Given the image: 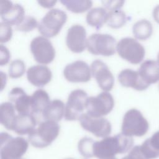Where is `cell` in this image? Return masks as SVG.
<instances>
[{
    "instance_id": "6da1fadb",
    "label": "cell",
    "mask_w": 159,
    "mask_h": 159,
    "mask_svg": "<svg viewBox=\"0 0 159 159\" xmlns=\"http://www.w3.org/2000/svg\"><path fill=\"white\" fill-rule=\"evenodd\" d=\"M134 140L132 137L122 133L112 137H106L94 145V155L98 159H109L117 154L128 152L132 147Z\"/></svg>"
},
{
    "instance_id": "7a4b0ae2",
    "label": "cell",
    "mask_w": 159,
    "mask_h": 159,
    "mask_svg": "<svg viewBox=\"0 0 159 159\" xmlns=\"http://www.w3.org/2000/svg\"><path fill=\"white\" fill-rule=\"evenodd\" d=\"M59 132L58 122L43 120L28 135V139L34 147L44 148L50 145L57 139Z\"/></svg>"
},
{
    "instance_id": "3957f363",
    "label": "cell",
    "mask_w": 159,
    "mask_h": 159,
    "mask_svg": "<svg viewBox=\"0 0 159 159\" xmlns=\"http://www.w3.org/2000/svg\"><path fill=\"white\" fill-rule=\"evenodd\" d=\"M29 147L27 141L23 137H12L6 132L0 135L1 159H22Z\"/></svg>"
},
{
    "instance_id": "277c9868",
    "label": "cell",
    "mask_w": 159,
    "mask_h": 159,
    "mask_svg": "<svg viewBox=\"0 0 159 159\" xmlns=\"http://www.w3.org/2000/svg\"><path fill=\"white\" fill-rule=\"evenodd\" d=\"M148 127V122L142 114L136 109H130L124 116L121 131L129 137H142L147 132Z\"/></svg>"
},
{
    "instance_id": "5b68a950",
    "label": "cell",
    "mask_w": 159,
    "mask_h": 159,
    "mask_svg": "<svg viewBox=\"0 0 159 159\" xmlns=\"http://www.w3.org/2000/svg\"><path fill=\"white\" fill-rule=\"evenodd\" d=\"M67 20L66 12L59 9L49 10L38 25V30L42 36L48 38L56 36Z\"/></svg>"
},
{
    "instance_id": "8992f818",
    "label": "cell",
    "mask_w": 159,
    "mask_h": 159,
    "mask_svg": "<svg viewBox=\"0 0 159 159\" xmlns=\"http://www.w3.org/2000/svg\"><path fill=\"white\" fill-rule=\"evenodd\" d=\"M116 40L107 34H93L87 39L86 48L93 55L111 56L116 51Z\"/></svg>"
},
{
    "instance_id": "52a82bcc",
    "label": "cell",
    "mask_w": 159,
    "mask_h": 159,
    "mask_svg": "<svg viewBox=\"0 0 159 159\" xmlns=\"http://www.w3.org/2000/svg\"><path fill=\"white\" fill-rule=\"evenodd\" d=\"M116 51L123 59L132 64L140 63L144 58V47L135 39L125 37L120 39L116 45Z\"/></svg>"
},
{
    "instance_id": "ba28073f",
    "label": "cell",
    "mask_w": 159,
    "mask_h": 159,
    "mask_svg": "<svg viewBox=\"0 0 159 159\" xmlns=\"http://www.w3.org/2000/svg\"><path fill=\"white\" fill-rule=\"evenodd\" d=\"M88 99V94L84 90L78 89L72 91L65 105V119L70 121L79 120L86 109Z\"/></svg>"
},
{
    "instance_id": "9c48e42d",
    "label": "cell",
    "mask_w": 159,
    "mask_h": 159,
    "mask_svg": "<svg viewBox=\"0 0 159 159\" xmlns=\"http://www.w3.org/2000/svg\"><path fill=\"white\" fill-rule=\"evenodd\" d=\"M114 106L112 96L108 92H102L96 96L88 97L86 104L87 113L95 117H101L108 114Z\"/></svg>"
},
{
    "instance_id": "30bf717a",
    "label": "cell",
    "mask_w": 159,
    "mask_h": 159,
    "mask_svg": "<svg viewBox=\"0 0 159 159\" xmlns=\"http://www.w3.org/2000/svg\"><path fill=\"white\" fill-rule=\"evenodd\" d=\"M30 46L31 53L37 63L45 65L54 60L55 50L47 38L43 36L36 37L32 40Z\"/></svg>"
},
{
    "instance_id": "8fae6325",
    "label": "cell",
    "mask_w": 159,
    "mask_h": 159,
    "mask_svg": "<svg viewBox=\"0 0 159 159\" xmlns=\"http://www.w3.org/2000/svg\"><path fill=\"white\" fill-rule=\"evenodd\" d=\"M81 126L96 137L105 138L111 134L112 127L110 122L106 118L95 117L87 112L83 114L79 119Z\"/></svg>"
},
{
    "instance_id": "7c38bea8",
    "label": "cell",
    "mask_w": 159,
    "mask_h": 159,
    "mask_svg": "<svg viewBox=\"0 0 159 159\" xmlns=\"http://www.w3.org/2000/svg\"><path fill=\"white\" fill-rule=\"evenodd\" d=\"M65 79L71 83H86L91 78V67L83 60L68 64L63 70Z\"/></svg>"
},
{
    "instance_id": "4fadbf2b",
    "label": "cell",
    "mask_w": 159,
    "mask_h": 159,
    "mask_svg": "<svg viewBox=\"0 0 159 159\" xmlns=\"http://www.w3.org/2000/svg\"><path fill=\"white\" fill-rule=\"evenodd\" d=\"M91 74L98 86L104 92L111 91L114 84V78L108 66L99 60H94L91 65Z\"/></svg>"
},
{
    "instance_id": "5bb4252c",
    "label": "cell",
    "mask_w": 159,
    "mask_h": 159,
    "mask_svg": "<svg viewBox=\"0 0 159 159\" xmlns=\"http://www.w3.org/2000/svg\"><path fill=\"white\" fill-rule=\"evenodd\" d=\"M86 31L80 24L73 25L68 30L66 43L68 48L74 53H81L86 48Z\"/></svg>"
},
{
    "instance_id": "9a60e30c",
    "label": "cell",
    "mask_w": 159,
    "mask_h": 159,
    "mask_svg": "<svg viewBox=\"0 0 159 159\" xmlns=\"http://www.w3.org/2000/svg\"><path fill=\"white\" fill-rule=\"evenodd\" d=\"M52 78L51 70L44 65H34L27 70V78L29 82L37 87L46 85L51 81Z\"/></svg>"
},
{
    "instance_id": "2e32d148",
    "label": "cell",
    "mask_w": 159,
    "mask_h": 159,
    "mask_svg": "<svg viewBox=\"0 0 159 159\" xmlns=\"http://www.w3.org/2000/svg\"><path fill=\"white\" fill-rule=\"evenodd\" d=\"M9 99L19 114H30V96H29L22 88H12L9 93Z\"/></svg>"
},
{
    "instance_id": "e0dca14e",
    "label": "cell",
    "mask_w": 159,
    "mask_h": 159,
    "mask_svg": "<svg viewBox=\"0 0 159 159\" xmlns=\"http://www.w3.org/2000/svg\"><path fill=\"white\" fill-rule=\"evenodd\" d=\"M118 80L122 86L139 91L144 90L149 86L143 81L138 71L131 69L122 70L118 75Z\"/></svg>"
},
{
    "instance_id": "ac0fdd59",
    "label": "cell",
    "mask_w": 159,
    "mask_h": 159,
    "mask_svg": "<svg viewBox=\"0 0 159 159\" xmlns=\"http://www.w3.org/2000/svg\"><path fill=\"white\" fill-rule=\"evenodd\" d=\"M37 125V119L31 114H17L14 121L11 130L19 135L29 134Z\"/></svg>"
},
{
    "instance_id": "d6986e66",
    "label": "cell",
    "mask_w": 159,
    "mask_h": 159,
    "mask_svg": "<svg viewBox=\"0 0 159 159\" xmlns=\"http://www.w3.org/2000/svg\"><path fill=\"white\" fill-rule=\"evenodd\" d=\"M138 72L147 84L155 83L159 80V63L153 60H146L141 64Z\"/></svg>"
},
{
    "instance_id": "ffe728a7",
    "label": "cell",
    "mask_w": 159,
    "mask_h": 159,
    "mask_svg": "<svg viewBox=\"0 0 159 159\" xmlns=\"http://www.w3.org/2000/svg\"><path fill=\"white\" fill-rule=\"evenodd\" d=\"M65 108V106L62 101L54 99L50 101L41 114L44 120L58 122L64 116Z\"/></svg>"
},
{
    "instance_id": "44dd1931",
    "label": "cell",
    "mask_w": 159,
    "mask_h": 159,
    "mask_svg": "<svg viewBox=\"0 0 159 159\" xmlns=\"http://www.w3.org/2000/svg\"><path fill=\"white\" fill-rule=\"evenodd\" d=\"M50 102L48 94L43 89H39L30 96V114H42Z\"/></svg>"
},
{
    "instance_id": "7402d4cb",
    "label": "cell",
    "mask_w": 159,
    "mask_h": 159,
    "mask_svg": "<svg viewBox=\"0 0 159 159\" xmlns=\"http://www.w3.org/2000/svg\"><path fill=\"white\" fill-rule=\"evenodd\" d=\"M108 17V11L101 7L91 9L86 14L87 23L96 29H100L106 23Z\"/></svg>"
},
{
    "instance_id": "603a6c76",
    "label": "cell",
    "mask_w": 159,
    "mask_h": 159,
    "mask_svg": "<svg viewBox=\"0 0 159 159\" xmlns=\"http://www.w3.org/2000/svg\"><path fill=\"white\" fill-rule=\"evenodd\" d=\"M15 107L10 102H2L0 106V122L7 130H11L12 126L17 115Z\"/></svg>"
},
{
    "instance_id": "cb8c5ba5",
    "label": "cell",
    "mask_w": 159,
    "mask_h": 159,
    "mask_svg": "<svg viewBox=\"0 0 159 159\" xmlns=\"http://www.w3.org/2000/svg\"><path fill=\"white\" fill-rule=\"evenodd\" d=\"M24 7L19 4H15L5 14L1 16L2 22L7 23L11 25H17L21 22L25 15Z\"/></svg>"
},
{
    "instance_id": "d4e9b609",
    "label": "cell",
    "mask_w": 159,
    "mask_h": 159,
    "mask_svg": "<svg viewBox=\"0 0 159 159\" xmlns=\"http://www.w3.org/2000/svg\"><path fill=\"white\" fill-rule=\"evenodd\" d=\"M134 37L139 40H144L150 37L153 32V27L150 21L146 19L136 22L132 27Z\"/></svg>"
},
{
    "instance_id": "484cf974",
    "label": "cell",
    "mask_w": 159,
    "mask_h": 159,
    "mask_svg": "<svg viewBox=\"0 0 159 159\" xmlns=\"http://www.w3.org/2000/svg\"><path fill=\"white\" fill-rule=\"evenodd\" d=\"M127 21L125 13L120 10L117 9L108 12V17L106 24L112 29H119L122 27Z\"/></svg>"
},
{
    "instance_id": "4316f807",
    "label": "cell",
    "mask_w": 159,
    "mask_h": 159,
    "mask_svg": "<svg viewBox=\"0 0 159 159\" xmlns=\"http://www.w3.org/2000/svg\"><path fill=\"white\" fill-rule=\"evenodd\" d=\"M61 3L67 9L74 13H83L90 9L93 2L89 0L84 1H61Z\"/></svg>"
},
{
    "instance_id": "83f0119b",
    "label": "cell",
    "mask_w": 159,
    "mask_h": 159,
    "mask_svg": "<svg viewBox=\"0 0 159 159\" xmlns=\"http://www.w3.org/2000/svg\"><path fill=\"white\" fill-rule=\"evenodd\" d=\"M95 142L89 137H83L78 142V148L80 154L86 158H91L94 155Z\"/></svg>"
},
{
    "instance_id": "f1b7e54d",
    "label": "cell",
    "mask_w": 159,
    "mask_h": 159,
    "mask_svg": "<svg viewBox=\"0 0 159 159\" xmlns=\"http://www.w3.org/2000/svg\"><path fill=\"white\" fill-rule=\"evenodd\" d=\"M25 71V65L21 60H15L11 62L8 68V74L11 78L21 77Z\"/></svg>"
},
{
    "instance_id": "f546056e",
    "label": "cell",
    "mask_w": 159,
    "mask_h": 159,
    "mask_svg": "<svg viewBox=\"0 0 159 159\" xmlns=\"http://www.w3.org/2000/svg\"><path fill=\"white\" fill-rule=\"evenodd\" d=\"M38 25L39 23L35 17L25 16L21 22L15 27V29L18 31L30 32L38 27Z\"/></svg>"
},
{
    "instance_id": "4dcf8cb0",
    "label": "cell",
    "mask_w": 159,
    "mask_h": 159,
    "mask_svg": "<svg viewBox=\"0 0 159 159\" xmlns=\"http://www.w3.org/2000/svg\"><path fill=\"white\" fill-rule=\"evenodd\" d=\"M12 35V29L11 25L4 22H0V42L6 43L9 41Z\"/></svg>"
},
{
    "instance_id": "1f68e13d",
    "label": "cell",
    "mask_w": 159,
    "mask_h": 159,
    "mask_svg": "<svg viewBox=\"0 0 159 159\" xmlns=\"http://www.w3.org/2000/svg\"><path fill=\"white\" fill-rule=\"evenodd\" d=\"M124 3V1H103L102 4L108 12L120 9Z\"/></svg>"
},
{
    "instance_id": "d6a6232c",
    "label": "cell",
    "mask_w": 159,
    "mask_h": 159,
    "mask_svg": "<svg viewBox=\"0 0 159 159\" xmlns=\"http://www.w3.org/2000/svg\"><path fill=\"white\" fill-rule=\"evenodd\" d=\"M127 156L130 159H148L143 153L140 145L133 147Z\"/></svg>"
},
{
    "instance_id": "836d02e7",
    "label": "cell",
    "mask_w": 159,
    "mask_h": 159,
    "mask_svg": "<svg viewBox=\"0 0 159 159\" xmlns=\"http://www.w3.org/2000/svg\"><path fill=\"white\" fill-rule=\"evenodd\" d=\"M11 57L9 50L2 44L0 45V64L1 66L6 65Z\"/></svg>"
},
{
    "instance_id": "e575fe53",
    "label": "cell",
    "mask_w": 159,
    "mask_h": 159,
    "mask_svg": "<svg viewBox=\"0 0 159 159\" xmlns=\"http://www.w3.org/2000/svg\"><path fill=\"white\" fill-rule=\"evenodd\" d=\"M148 140L153 149L159 153V131L155 132Z\"/></svg>"
},
{
    "instance_id": "d590c367",
    "label": "cell",
    "mask_w": 159,
    "mask_h": 159,
    "mask_svg": "<svg viewBox=\"0 0 159 159\" xmlns=\"http://www.w3.org/2000/svg\"><path fill=\"white\" fill-rule=\"evenodd\" d=\"M13 4L11 1L7 0H0V15H2L7 12L12 6Z\"/></svg>"
},
{
    "instance_id": "8d00e7d4",
    "label": "cell",
    "mask_w": 159,
    "mask_h": 159,
    "mask_svg": "<svg viewBox=\"0 0 159 159\" xmlns=\"http://www.w3.org/2000/svg\"><path fill=\"white\" fill-rule=\"evenodd\" d=\"M38 3L45 8H50L57 3V1H38Z\"/></svg>"
},
{
    "instance_id": "74e56055",
    "label": "cell",
    "mask_w": 159,
    "mask_h": 159,
    "mask_svg": "<svg viewBox=\"0 0 159 159\" xmlns=\"http://www.w3.org/2000/svg\"><path fill=\"white\" fill-rule=\"evenodd\" d=\"M1 89L2 90L6 84V75L2 71H1Z\"/></svg>"
},
{
    "instance_id": "f35d334b",
    "label": "cell",
    "mask_w": 159,
    "mask_h": 159,
    "mask_svg": "<svg viewBox=\"0 0 159 159\" xmlns=\"http://www.w3.org/2000/svg\"><path fill=\"white\" fill-rule=\"evenodd\" d=\"M153 17H154L155 21L159 24V5L157 6L154 8L153 12Z\"/></svg>"
},
{
    "instance_id": "ab89813d",
    "label": "cell",
    "mask_w": 159,
    "mask_h": 159,
    "mask_svg": "<svg viewBox=\"0 0 159 159\" xmlns=\"http://www.w3.org/2000/svg\"><path fill=\"white\" fill-rule=\"evenodd\" d=\"M122 159H130V158L128 157V156H126V157H123Z\"/></svg>"
},
{
    "instance_id": "60d3db41",
    "label": "cell",
    "mask_w": 159,
    "mask_h": 159,
    "mask_svg": "<svg viewBox=\"0 0 159 159\" xmlns=\"http://www.w3.org/2000/svg\"><path fill=\"white\" fill-rule=\"evenodd\" d=\"M157 61L158 62V63H159V53H158V57H157Z\"/></svg>"
},
{
    "instance_id": "b9f144b4",
    "label": "cell",
    "mask_w": 159,
    "mask_h": 159,
    "mask_svg": "<svg viewBox=\"0 0 159 159\" xmlns=\"http://www.w3.org/2000/svg\"><path fill=\"white\" fill-rule=\"evenodd\" d=\"M109 159H117L116 158H115V157H113V158H109Z\"/></svg>"
},
{
    "instance_id": "7bdbcfd3",
    "label": "cell",
    "mask_w": 159,
    "mask_h": 159,
    "mask_svg": "<svg viewBox=\"0 0 159 159\" xmlns=\"http://www.w3.org/2000/svg\"><path fill=\"white\" fill-rule=\"evenodd\" d=\"M66 159H72V158H66Z\"/></svg>"
}]
</instances>
